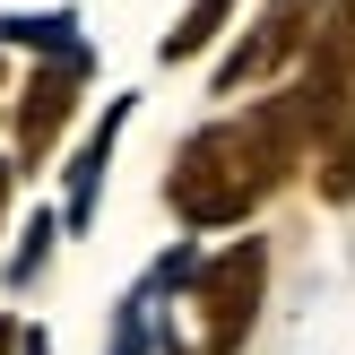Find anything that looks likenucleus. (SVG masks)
Masks as SVG:
<instances>
[{
    "instance_id": "obj_1",
    "label": "nucleus",
    "mask_w": 355,
    "mask_h": 355,
    "mask_svg": "<svg viewBox=\"0 0 355 355\" xmlns=\"http://www.w3.org/2000/svg\"><path fill=\"white\" fill-rule=\"evenodd\" d=\"M304 165H312V87H286V96L252 104L243 121L191 130L182 156H173V173H165V208L182 225H208L217 234V225H243Z\"/></svg>"
},
{
    "instance_id": "obj_2",
    "label": "nucleus",
    "mask_w": 355,
    "mask_h": 355,
    "mask_svg": "<svg viewBox=\"0 0 355 355\" xmlns=\"http://www.w3.org/2000/svg\"><path fill=\"white\" fill-rule=\"evenodd\" d=\"M260 295H269V252L243 234V243H225V252L191 277V304H200V347H208V355H243V338L260 329Z\"/></svg>"
},
{
    "instance_id": "obj_3",
    "label": "nucleus",
    "mask_w": 355,
    "mask_h": 355,
    "mask_svg": "<svg viewBox=\"0 0 355 355\" xmlns=\"http://www.w3.org/2000/svg\"><path fill=\"white\" fill-rule=\"evenodd\" d=\"M78 78H87V61L69 52V61H44L26 87H17V104H9V121H17V173H44L61 121L78 113Z\"/></svg>"
},
{
    "instance_id": "obj_4",
    "label": "nucleus",
    "mask_w": 355,
    "mask_h": 355,
    "mask_svg": "<svg viewBox=\"0 0 355 355\" xmlns=\"http://www.w3.org/2000/svg\"><path fill=\"white\" fill-rule=\"evenodd\" d=\"M312 35H321V26H312V17L286 0V9H269V17H260V26L243 35V44L225 52V61H217V78H208V87H217V96H234V87H260L269 69H286L295 52L312 44Z\"/></svg>"
},
{
    "instance_id": "obj_5",
    "label": "nucleus",
    "mask_w": 355,
    "mask_h": 355,
    "mask_svg": "<svg viewBox=\"0 0 355 355\" xmlns=\"http://www.w3.org/2000/svg\"><path fill=\"white\" fill-rule=\"evenodd\" d=\"M312 191L321 208L355 200V96H312Z\"/></svg>"
},
{
    "instance_id": "obj_6",
    "label": "nucleus",
    "mask_w": 355,
    "mask_h": 355,
    "mask_svg": "<svg viewBox=\"0 0 355 355\" xmlns=\"http://www.w3.org/2000/svg\"><path fill=\"white\" fill-rule=\"evenodd\" d=\"M234 9H243V0H191V9L173 17V35H165L156 52H165V61H200L208 44H225V26H234Z\"/></svg>"
},
{
    "instance_id": "obj_7",
    "label": "nucleus",
    "mask_w": 355,
    "mask_h": 355,
    "mask_svg": "<svg viewBox=\"0 0 355 355\" xmlns=\"http://www.w3.org/2000/svg\"><path fill=\"white\" fill-rule=\"evenodd\" d=\"M17 338H26V329H17V321H0V355H17Z\"/></svg>"
},
{
    "instance_id": "obj_8",
    "label": "nucleus",
    "mask_w": 355,
    "mask_h": 355,
    "mask_svg": "<svg viewBox=\"0 0 355 355\" xmlns=\"http://www.w3.org/2000/svg\"><path fill=\"white\" fill-rule=\"evenodd\" d=\"M0 217H9V165H0Z\"/></svg>"
},
{
    "instance_id": "obj_9",
    "label": "nucleus",
    "mask_w": 355,
    "mask_h": 355,
    "mask_svg": "<svg viewBox=\"0 0 355 355\" xmlns=\"http://www.w3.org/2000/svg\"><path fill=\"white\" fill-rule=\"evenodd\" d=\"M0 78H9V69H0Z\"/></svg>"
}]
</instances>
